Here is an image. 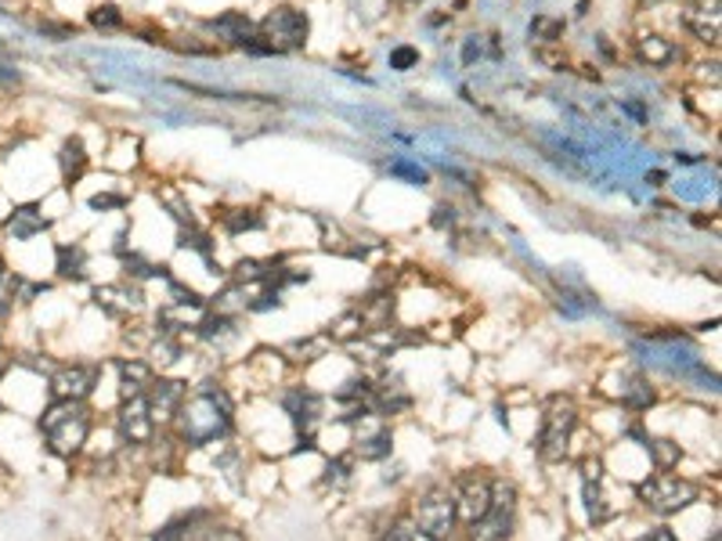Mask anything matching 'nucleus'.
I'll return each instance as SVG.
<instances>
[{
    "instance_id": "1",
    "label": "nucleus",
    "mask_w": 722,
    "mask_h": 541,
    "mask_svg": "<svg viewBox=\"0 0 722 541\" xmlns=\"http://www.w3.org/2000/svg\"><path fill=\"white\" fill-rule=\"evenodd\" d=\"M178 433L188 447H206L232 433V397L217 386H203L178 408Z\"/></svg>"
},
{
    "instance_id": "25",
    "label": "nucleus",
    "mask_w": 722,
    "mask_h": 541,
    "mask_svg": "<svg viewBox=\"0 0 722 541\" xmlns=\"http://www.w3.org/2000/svg\"><path fill=\"white\" fill-rule=\"evenodd\" d=\"M221 224L228 228V235H243V232H260L264 217L254 213V210H232V213L221 217Z\"/></svg>"
},
{
    "instance_id": "17",
    "label": "nucleus",
    "mask_w": 722,
    "mask_h": 541,
    "mask_svg": "<svg viewBox=\"0 0 722 541\" xmlns=\"http://www.w3.org/2000/svg\"><path fill=\"white\" fill-rule=\"evenodd\" d=\"M95 304L117 318L134 315V310H142V290H131V285H98Z\"/></svg>"
},
{
    "instance_id": "11",
    "label": "nucleus",
    "mask_w": 722,
    "mask_h": 541,
    "mask_svg": "<svg viewBox=\"0 0 722 541\" xmlns=\"http://www.w3.org/2000/svg\"><path fill=\"white\" fill-rule=\"evenodd\" d=\"M452 494H455V513H460V520L474 524L488 513V505H491V480L480 474H463L460 480H455Z\"/></svg>"
},
{
    "instance_id": "5",
    "label": "nucleus",
    "mask_w": 722,
    "mask_h": 541,
    "mask_svg": "<svg viewBox=\"0 0 722 541\" xmlns=\"http://www.w3.org/2000/svg\"><path fill=\"white\" fill-rule=\"evenodd\" d=\"M578 430V408L575 401L556 394L553 401L546 405V416H542V433H538V455L546 458V463H560V458H567L571 452V437Z\"/></svg>"
},
{
    "instance_id": "8",
    "label": "nucleus",
    "mask_w": 722,
    "mask_h": 541,
    "mask_svg": "<svg viewBox=\"0 0 722 541\" xmlns=\"http://www.w3.org/2000/svg\"><path fill=\"white\" fill-rule=\"evenodd\" d=\"M351 422H354V455H358L362 463H380V458L391 455L394 433L380 411L362 408L358 416H351Z\"/></svg>"
},
{
    "instance_id": "31",
    "label": "nucleus",
    "mask_w": 722,
    "mask_h": 541,
    "mask_svg": "<svg viewBox=\"0 0 722 541\" xmlns=\"http://www.w3.org/2000/svg\"><path fill=\"white\" fill-rule=\"evenodd\" d=\"M380 541H416V531H412L408 520H397L394 527H387V534Z\"/></svg>"
},
{
    "instance_id": "27",
    "label": "nucleus",
    "mask_w": 722,
    "mask_h": 541,
    "mask_svg": "<svg viewBox=\"0 0 722 541\" xmlns=\"http://www.w3.org/2000/svg\"><path fill=\"white\" fill-rule=\"evenodd\" d=\"M196 541H246L243 531H235V527L228 524H217L213 516H206V524L199 527V538Z\"/></svg>"
},
{
    "instance_id": "26",
    "label": "nucleus",
    "mask_w": 722,
    "mask_h": 541,
    "mask_svg": "<svg viewBox=\"0 0 722 541\" xmlns=\"http://www.w3.org/2000/svg\"><path fill=\"white\" fill-rule=\"evenodd\" d=\"M90 26L101 33H117L127 26V22H123V11L117 4H98L95 11H90Z\"/></svg>"
},
{
    "instance_id": "35",
    "label": "nucleus",
    "mask_w": 722,
    "mask_h": 541,
    "mask_svg": "<svg viewBox=\"0 0 722 541\" xmlns=\"http://www.w3.org/2000/svg\"><path fill=\"white\" fill-rule=\"evenodd\" d=\"M636 541H680L675 538L669 527H658V531H650V534H644V538H636Z\"/></svg>"
},
{
    "instance_id": "34",
    "label": "nucleus",
    "mask_w": 722,
    "mask_h": 541,
    "mask_svg": "<svg viewBox=\"0 0 722 541\" xmlns=\"http://www.w3.org/2000/svg\"><path fill=\"white\" fill-rule=\"evenodd\" d=\"M22 79V73L19 69H11V65H0V84H8V87H15Z\"/></svg>"
},
{
    "instance_id": "30",
    "label": "nucleus",
    "mask_w": 722,
    "mask_h": 541,
    "mask_svg": "<svg viewBox=\"0 0 722 541\" xmlns=\"http://www.w3.org/2000/svg\"><path fill=\"white\" fill-rule=\"evenodd\" d=\"M391 174L394 177H408L412 184H427V170L416 167V163H405V159H401V163H391Z\"/></svg>"
},
{
    "instance_id": "38",
    "label": "nucleus",
    "mask_w": 722,
    "mask_h": 541,
    "mask_svg": "<svg viewBox=\"0 0 722 541\" xmlns=\"http://www.w3.org/2000/svg\"><path fill=\"white\" fill-rule=\"evenodd\" d=\"M0 416H4V401H0Z\"/></svg>"
},
{
    "instance_id": "16",
    "label": "nucleus",
    "mask_w": 722,
    "mask_h": 541,
    "mask_svg": "<svg viewBox=\"0 0 722 541\" xmlns=\"http://www.w3.org/2000/svg\"><path fill=\"white\" fill-rule=\"evenodd\" d=\"M633 51H636V59L650 69H664L680 59V48H675L669 37H661V33H639L633 40Z\"/></svg>"
},
{
    "instance_id": "14",
    "label": "nucleus",
    "mask_w": 722,
    "mask_h": 541,
    "mask_svg": "<svg viewBox=\"0 0 722 541\" xmlns=\"http://www.w3.org/2000/svg\"><path fill=\"white\" fill-rule=\"evenodd\" d=\"M51 228V221L44 217L40 202H19L15 210L4 217V235L11 242H33L37 235H44Z\"/></svg>"
},
{
    "instance_id": "10",
    "label": "nucleus",
    "mask_w": 722,
    "mask_h": 541,
    "mask_svg": "<svg viewBox=\"0 0 722 541\" xmlns=\"http://www.w3.org/2000/svg\"><path fill=\"white\" fill-rule=\"evenodd\" d=\"M117 430H120V437H123V444H131V447L152 444L156 422H152V416H148V401H145V394H142V397H127V401H123V405H120V416H117Z\"/></svg>"
},
{
    "instance_id": "33",
    "label": "nucleus",
    "mask_w": 722,
    "mask_h": 541,
    "mask_svg": "<svg viewBox=\"0 0 722 541\" xmlns=\"http://www.w3.org/2000/svg\"><path fill=\"white\" fill-rule=\"evenodd\" d=\"M123 202H127L123 195H95V199H90V210H112V206L120 210Z\"/></svg>"
},
{
    "instance_id": "4",
    "label": "nucleus",
    "mask_w": 722,
    "mask_h": 541,
    "mask_svg": "<svg viewBox=\"0 0 722 541\" xmlns=\"http://www.w3.org/2000/svg\"><path fill=\"white\" fill-rule=\"evenodd\" d=\"M455 494L449 488H427L412 505V531L427 541H449L455 531Z\"/></svg>"
},
{
    "instance_id": "24",
    "label": "nucleus",
    "mask_w": 722,
    "mask_h": 541,
    "mask_svg": "<svg viewBox=\"0 0 722 541\" xmlns=\"http://www.w3.org/2000/svg\"><path fill=\"white\" fill-rule=\"evenodd\" d=\"M560 37H564V19L535 15V22H531V44H560Z\"/></svg>"
},
{
    "instance_id": "12",
    "label": "nucleus",
    "mask_w": 722,
    "mask_h": 541,
    "mask_svg": "<svg viewBox=\"0 0 722 541\" xmlns=\"http://www.w3.org/2000/svg\"><path fill=\"white\" fill-rule=\"evenodd\" d=\"M188 397L185 383H178V379H152L145 390V401H148V416H152L156 426H167L174 422L181 401Z\"/></svg>"
},
{
    "instance_id": "2",
    "label": "nucleus",
    "mask_w": 722,
    "mask_h": 541,
    "mask_svg": "<svg viewBox=\"0 0 722 541\" xmlns=\"http://www.w3.org/2000/svg\"><path fill=\"white\" fill-rule=\"evenodd\" d=\"M37 426H40V437L51 455L73 458L84 452V444L90 437V408L84 405V401L51 397V405H44Z\"/></svg>"
},
{
    "instance_id": "36",
    "label": "nucleus",
    "mask_w": 722,
    "mask_h": 541,
    "mask_svg": "<svg viewBox=\"0 0 722 541\" xmlns=\"http://www.w3.org/2000/svg\"><path fill=\"white\" fill-rule=\"evenodd\" d=\"M8 372H11V358H4V351H0V383H4Z\"/></svg>"
},
{
    "instance_id": "7",
    "label": "nucleus",
    "mask_w": 722,
    "mask_h": 541,
    "mask_svg": "<svg viewBox=\"0 0 722 541\" xmlns=\"http://www.w3.org/2000/svg\"><path fill=\"white\" fill-rule=\"evenodd\" d=\"M307 33H311V22H307L304 11H296V8H274L271 15L257 26V37L268 44L271 54L301 51L307 44Z\"/></svg>"
},
{
    "instance_id": "20",
    "label": "nucleus",
    "mask_w": 722,
    "mask_h": 541,
    "mask_svg": "<svg viewBox=\"0 0 722 541\" xmlns=\"http://www.w3.org/2000/svg\"><path fill=\"white\" fill-rule=\"evenodd\" d=\"M210 29H213L221 40L235 44V48H243L246 37H254V33H257V26L243 15V11H228V15L213 19V22H210Z\"/></svg>"
},
{
    "instance_id": "9",
    "label": "nucleus",
    "mask_w": 722,
    "mask_h": 541,
    "mask_svg": "<svg viewBox=\"0 0 722 541\" xmlns=\"http://www.w3.org/2000/svg\"><path fill=\"white\" fill-rule=\"evenodd\" d=\"M98 383V368L90 365H59L48 376V394L59 401H87L95 394Z\"/></svg>"
},
{
    "instance_id": "13",
    "label": "nucleus",
    "mask_w": 722,
    "mask_h": 541,
    "mask_svg": "<svg viewBox=\"0 0 722 541\" xmlns=\"http://www.w3.org/2000/svg\"><path fill=\"white\" fill-rule=\"evenodd\" d=\"M680 22H683V29L694 33L701 44L719 48V0H686Z\"/></svg>"
},
{
    "instance_id": "28",
    "label": "nucleus",
    "mask_w": 722,
    "mask_h": 541,
    "mask_svg": "<svg viewBox=\"0 0 722 541\" xmlns=\"http://www.w3.org/2000/svg\"><path fill=\"white\" fill-rule=\"evenodd\" d=\"M362 332H365V321H362L358 310L343 315L336 325H332V336H336V340H354V336H362Z\"/></svg>"
},
{
    "instance_id": "23",
    "label": "nucleus",
    "mask_w": 722,
    "mask_h": 541,
    "mask_svg": "<svg viewBox=\"0 0 722 541\" xmlns=\"http://www.w3.org/2000/svg\"><path fill=\"white\" fill-rule=\"evenodd\" d=\"M644 447H647V455L654 458V466H658V469H672V466L683 458L680 444H675V441H664V437H658V441H650V437H644Z\"/></svg>"
},
{
    "instance_id": "37",
    "label": "nucleus",
    "mask_w": 722,
    "mask_h": 541,
    "mask_svg": "<svg viewBox=\"0 0 722 541\" xmlns=\"http://www.w3.org/2000/svg\"><path fill=\"white\" fill-rule=\"evenodd\" d=\"M397 8H412V4H419V0H394Z\"/></svg>"
},
{
    "instance_id": "32",
    "label": "nucleus",
    "mask_w": 722,
    "mask_h": 541,
    "mask_svg": "<svg viewBox=\"0 0 722 541\" xmlns=\"http://www.w3.org/2000/svg\"><path fill=\"white\" fill-rule=\"evenodd\" d=\"M480 54H485V44H480V37H466V44H463V62L474 65Z\"/></svg>"
},
{
    "instance_id": "19",
    "label": "nucleus",
    "mask_w": 722,
    "mask_h": 541,
    "mask_svg": "<svg viewBox=\"0 0 722 541\" xmlns=\"http://www.w3.org/2000/svg\"><path fill=\"white\" fill-rule=\"evenodd\" d=\"M54 271H59V279L79 282L87 274V249L79 242H59L54 246Z\"/></svg>"
},
{
    "instance_id": "6",
    "label": "nucleus",
    "mask_w": 722,
    "mask_h": 541,
    "mask_svg": "<svg viewBox=\"0 0 722 541\" xmlns=\"http://www.w3.org/2000/svg\"><path fill=\"white\" fill-rule=\"evenodd\" d=\"M517 524V488L510 480H491V505L469 524V541H510Z\"/></svg>"
},
{
    "instance_id": "22",
    "label": "nucleus",
    "mask_w": 722,
    "mask_h": 541,
    "mask_svg": "<svg viewBox=\"0 0 722 541\" xmlns=\"http://www.w3.org/2000/svg\"><path fill=\"white\" fill-rule=\"evenodd\" d=\"M622 390H617V397H622V405L625 408H633V411H644V408H650L658 401V394L650 390V383L644 376H622Z\"/></svg>"
},
{
    "instance_id": "21",
    "label": "nucleus",
    "mask_w": 722,
    "mask_h": 541,
    "mask_svg": "<svg viewBox=\"0 0 722 541\" xmlns=\"http://www.w3.org/2000/svg\"><path fill=\"white\" fill-rule=\"evenodd\" d=\"M87 167H90V156H87L84 142H79V137H69V142L62 145V152H59V170H62V181H65V184L79 181V177L87 174Z\"/></svg>"
},
{
    "instance_id": "18",
    "label": "nucleus",
    "mask_w": 722,
    "mask_h": 541,
    "mask_svg": "<svg viewBox=\"0 0 722 541\" xmlns=\"http://www.w3.org/2000/svg\"><path fill=\"white\" fill-rule=\"evenodd\" d=\"M120 368V397L127 401V397H142L145 390H148V383L156 379V368L148 365V361H120L117 365Z\"/></svg>"
},
{
    "instance_id": "29",
    "label": "nucleus",
    "mask_w": 722,
    "mask_h": 541,
    "mask_svg": "<svg viewBox=\"0 0 722 541\" xmlns=\"http://www.w3.org/2000/svg\"><path fill=\"white\" fill-rule=\"evenodd\" d=\"M416 62H419V51L408 48V44H401V48L391 51V69H397V73H408Z\"/></svg>"
},
{
    "instance_id": "15",
    "label": "nucleus",
    "mask_w": 722,
    "mask_h": 541,
    "mask_svg": "<svg viewBox=\"0 0 722 541\" xmlns=\"http://www.w3.org/2000/svg\"><path fill=\"white\" fill-rule=\"evenodd\" d=\"M282 408L290 411V419L296 422V430H307V441H315V426L322 419V397L311 394V390L296 386L282 397Z\"/></svg>"
},
{
    "instance_id": "3",
    "label": "nucleus",
    "mask_w": 722,
    "mask_h": 541,
    "mask_svg": "<svg viewBox=\"0 0 722 541\" xmlns=\"http://www.w3.org/2000/svg\"><path fill=\"white\" fill-rule=\"evenodd\" d=\"M636 499L644 502L650 513H658V516H675V513H683L686 505H694L697 499H701V488H697L694 480L680 477V474H669V469H658L654 477H647V480L636 488Z\"/></svg>"
}]
</instances>
